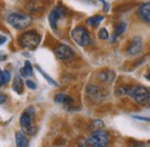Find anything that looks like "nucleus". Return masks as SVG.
Wrapping results in <instances>:
<instances>
[{"instance_id":"nucleus-1","label":"nucleus","mask_w":150,"mask_h":147,"mask_svg":"<svg viewBox=\"0 0 150 147\" xmlns=\"http://www.w3.org/2000/svg\"><path fill=\"white\" fill-rule=\"evenodd\" d=\"M117 94L129 96L141 106H150V91L143 86L119 87L117 89Z\"/></svg>"},{"instance_id":"nucleus-2","label":"nucleus","mask_w":150,"mask_h":147,"mask_svg":"<svg viewBox=\"0 0 150 147\" xmlns=\"http://www.w3.org/2000/svg\"><path fill=\"white\" fill-rule=\"evenodd\" d=\"M109 133L103 129H99L93 131V133L87 139L86 144L88 147H106L109 145Z\"/></svg>"},{"instance_id":"nucleus-3","label":"nucleus","mask_w":150,"mask_h":147,"mask_svg":"<svg viewBox=\"0 0 150 147\" xmlns=\"http://www.w3.org/2000/svg\"><path fill=\"white\" fill-rule=\"evenodd\" d=\"M19 43L22 48L35 50L40 43V35L35 30L24 31L19 38Z\"/></svg>"},{"instance_id":"nucleus-4","label":"nucleus","mask_w":150,"mask_h":147,"mask_svg":"<svg viewBox=\"0 0 150 147\" xmlns=\"http://www.w3.org/2000/svg\"><path fill=\"white\" fill-rule=\"evenodd\" d=\"M7 22L15 29L21 30V29H25L31 24V18L28 16L27 14L23 13H11L7 15Z\"/></svg>"},{"instance_id":"nucleus-5","label":"nucleus","mask_w":150,"mask_h":147,"mask_svg":"<svg viewBox=\"0 0 150 147\" xmlns=\"http://www.w3.org/2000/svg\"><path fill=\"white\" fill-rule=\"evenodd\" d=\"M35 117L34 107H27L20 117V125L28 134H35L36 128L33 126V119Z\"/></svg>"},{"instance_id":"nucleus-6","label":"nucleus","mask_w":150,"mask_h":147,"mask_svg":"<svg viewBox=\"0 0 150 147\" xmlns=\"http://www.w3.org/2000/svg\"><path fill=\"white\" fill-rule=\"evenodd\" d=\"M86 95L89 100H91L95 103H100L105 100L106 97V91L99 86L96 85H89L86 88Z\"/></svg>"},{"instance_id":"nucleus-7","label":"nucleus","mask_w":150,"mask_h":147,"mask_svg":"<svg viewBox=\"0 0 150 147\" xmlns=\"http://www.w3.org/2000/svg\"><path fill=\"white\" fill-rule=\"evenodd\" d=\"M72 38L77 45L87 46L90 43V35L83 27H76L72 30Z\"/></svg>"},{"instance_id":"nucleus-8","label":"nucleus","mask_w":150,"mask_h":147,"mask_svg":"<svg viewBox=\"0 0 150 147\" xmlns=\"http://www.w3.org/2000/svg\"><path fill=\"white\" fill-rule=\"evenodd\" d=\"M54 55L60 60H68V59H71L74 56V51L68 45L60 44V45H58L54 49Z\"/></svg>"},{"instance_id":"nucleus-9","label":"nucleus","mask_w":150,"mask_h":147,"mask_svg":"<svg viewBox=\"0 0 150 147\" xmlns=\"http://www.w3.org/2000/svg\"><path fill=\"white\" fill-rule=\"evenodd\" d=\"M64 14H65V11H64L60 6H57L56 8L52 9V12L49 14V23H50V26H51L52 29L56 30L57 22H58V20L61 18Z\"/></svg>"},{"instance_id":"nucleus-10","label":"nucleus","mask_w":150,"mask_h":147,"mask_svg":"<svg viewBox=\"0 0 150 147\" xmlns=\"http://www.w3.org/2000/svg\"><path fill=\"white\" fill-rule=\"evenodd\" d=\"M141 51H142V39L140 37H134L127 48V54L131 56H136Z\"/></svg>"},{"instance_id":"nucleus-11","label":"nucleus","mask_w":150,"mask_h":147,"mask_svg":"<svg viewBox=\"0 0 150 147\" xmlns=\"http://www.w3.org/2000/svg\"><path fill=\"white\" fill-rule=\"evenodd\" d=\"M137 16L144 22L150 23V2L142 4L137 9Z\"/></svg>"},{"instance_id":"nucleus-12","label":"nucleus","mask_w":150,"mask_h":147,"mask_svg":"<svg viewBox=\"0 0 150 147\" xmlns=\"http://www.w3.org/2000/svg\"><path fill=\"white\" fill-rule=\"evenodd\" d=\"M15 141H16V146L18 147H29V141L25 137V134L23 132H16L15 134Z\"/></svg>"},{"instance_id":"nucleus-13","label":"nucleus","mask_w":150,"mask_h":147,"mask_svg":"<svg viewBox=\"0 0 150 147\" xmlns=\"http://www.w3.org/2000/svg\"><path fill=\"white\" fill-rule=\"evenodd\" d=\"M23 86H24V83H23V81H22L21 76H20V75H16V76L14 78V81H13V86H12L13 91L16 93V94L21 95V94L23 93Z\"/></svg>"},{"instance_id":"nucleus-14","label":"nucleus","mask_w":150,"mask_h":147,"mask_svg":"<svg viewBox=\"0 0 150 147\" xmlns=\"http://www.w3.org/2000/svg\"><path fill=\"white\" fill-rule=\"evenodd\" d=\"M54 102L56 103H62V104H71L73 103V98L66 94H62V93H59L54 96Z\"/></svg>"},{"instance_id":"nucleus-15","label":"nucleus","mask_w":150,"mask_h":147,"mask_svg":"<svg viewBox=\"0 0 150 147\" xmlns=\"http://www.w3.org/2000/svg\"><path fill=\"white\" fill-rule=\"evenodd\" d=\"M97 78L103 82H111L114 79V73L111 71H100L97 74Z\"/></svg>"},{"instance_id":"nucleus-16","label":"nucleus","mask_w":150,"mask_h":147,"mask_svg":"<svg viewBox=\"0 0 150 147\" xmlns=\"http://www.w3.org/2000/svg\"><path fill=\"white\" fill-rule=\"evenodd\" d=\"M20 74H21V76H23V78H27V76L33 75V66H31L30 61L27 60V61L24 63V67L20 69Z\"/></svg>"},{"instance_id":"nucleus-17","label":"nucleus","mask_w":150,"mask_h":147,"mask_svg":"<svg viewBox=\"0 0 150 147\" xmlns=\"http://www.w3.org/2000/svg\"><path fill=\"white\" fill-rule=\"evenodd\" d=\"M104 20V18L102 15H95V16H91L87 20V24L88 26H93V27H97L102 21Z\"/></svg>"},{"instance_id":"nucleus-18","label":"nucleus","mask_w":150,"mask_h":147,"mask_svg":"<svg viewBox=\"0 0 150 147\" xmlns=\"http://www.w3.org/2000/svg\"><path fill=\"white\" fill-rule=\"evenodd\" d=\"M11 80V73L8 71H2L0 74V86H5Z\"/></svg>"},{"instance_id":"nucleus-19","label":"nucleus","mask_w":150,"mask_h":147,"mask_svg":"<svg viewBox=\"0 0 150 147\" xmlns=\"http://www.w3.org/2000/svg\"><path fill=\"white\" fill-rule=\"evenodd\" d=\"M36 70H37L38 72H39V73H40L42 75H43V78H44V79H45V80H46V81H47L49 83H51L52 86H58V85H57L56 81H54V80H53L52 78H50V76H49L47 74L45 73V72H44V71H43V70H42V69H40L39 66H36Z\"/></svg>"},{"instance_id":"nucleus-20","label":"nucleus","mask_w":150,"mask_h":147,"mask_svg":"<svg viewBox=\"0 0 150 147\" xmlns=\"http://www.w3.org/2000/svg\"><path fill=\"white\" fill-rule=\"evenodd\" d=\"M126 23L125 22H119L118 24H117V27H115V31H114V34L115 35H121V34H124L125 33V30H126Z\"/></svg>"},{"instance_id":"nucleus-21","label":"nucleus","mask_w":150,"mask_h":147,"mask_svg":"<svg viewBox=\"0 0 150 147\" xmlns=\"http://www.w3.org/2000/svg\"><path fill=\"white\" fill-rule=\"evenodd\" d=\"M98 37H99L100 39H108V38H109V33H108V30H106L105 28H102V29L98 31Z\"/></svg>"},{"instance_id":"nucleus-22","label":"nucleus","mask_w":150,"mask_h":147,"mask_svg":"<svg viewBox=\"0 0 150 147\" xmlns=\"http://www.w3.org/2000/svg\"><path fill=\"white\" fill-rule=\"evenodd\" d=\"M25 85H27V87L30 88V89H36V88H37L36 83H35L34 81H31V80H27V81H25Z\"/></svg>"},{"instance_id":"nucleus-23","label":"nucleus","mask_w":150,"mask_h":147,"mask_svg":"<svg viewBox=\"0 0 150 147\" xmlns=\"http://www.w3.org/2000/svg\"><path fill=\"white\" fill-rule=\"evenodd\" d=\"M133 118L139 119V121H144V122H150V117H141V116H133Z\"/></svg>"},{"instance_id":"nucleus-24","label":"nucleus","mask_w":150,"mask_h":147,"mask_svg":"<svg viewBox=\"0 0 150 147\" xmlns=\"http://www.w3.org/2000/svg\"><path fill=\"white\" fill-rule=\"evenodd\" d=\"M7 95L6 94H0V104H2V103H6V101H7Z\"/></svg>"},{"instance_id":"nucleus-25","label":"nucleus","mask_w":150,"mask_h":147,"mask_svg":"<svg viewBox=\"0 0 150 147\" xmlns=\"http://www.w3.org/2000/svg\"><path fill=\"white\" fill-rule=\"evenodd\" d=\"M7 41V38H6V36H2V35H0V45H2L5 42Z\"/></svg>"},{"instance_id":"nucleus-26","label":"nucleus","mask_w":150,"mask_h":147,"mask_svg":"<svg viewBox=\"0 0 150 147\" xmlns=\"http://www.w3.org/2000/svg\"><path fill=\"white\" fill-rule=\"evenodd\" d=\"M102 2H103V5H104V11H105V12H108V11H109V5H108L104 0H102Z\"/></svg>"},{"instance_id":"nucleus-27","label":"nucleus","mask_w":150,"mask_h":147,"mask_svg":"<svg viewBox=\"0 0 150 147\" xmlns=\"http://www.w3.org/2000/svg\"><path fill=\"white\" fill-rule=\"evenodd\" d=\"M146 78H147V80H149L150 81V70H149V72L147 73V75H146Z\"/></svg>"},{"instance_id":"nucleus-28","label":"nucleus","mask_w":150,"mask_h":147,"mask_svg":"<svg viewBox=\"0 0 150 147\" xmlns=\"http://www.w3.org/2000/svg\"><path fill=\"white\" fill-rule=\"evenodd\" d=\"M132 147H144L142 144H136V145H134V146H132Z\"/></svg>"},{"instance_id":"nucleus-29","label":"nucleus","mask_w":150,"mask_h":147,"mask_svg":"<svg viewBox=\"0 0 150 147\" xmlns=\"http://www.w3.org/2000/svg\"><path fill=\"white\" fill-rule=\"evenodd\" d=\"M5 59H6V56L1 55V57H0V60H5Z\"/></svg>"},{"instance_id":"nucleus-30","label":"nucleus","mask_w":150,"mask_h":147,"mask_svg":"<svg viewBox=\"0 0 150 147\" xmlns=\"http://www.w3.org/2000/svg\"><path fill=\"white\" fill-rule=\"evenodd\" d=\"M1 72H2V71H1V70H0V74H1Z\"/></svg>"},{"instance_id":"nucleus-31","label":"nucleus","mask_w":150,"mask_h":147,"mask_svg":"<svg viewBox=\"0 0 150 147\" xmlns=\"http://www.w3.org/2000/svg\"><path fill=\"white\" fill-rule=\"evenodd\" d=\"M77 147H83V146H77Z\"/></svg>"}]
</instances>
